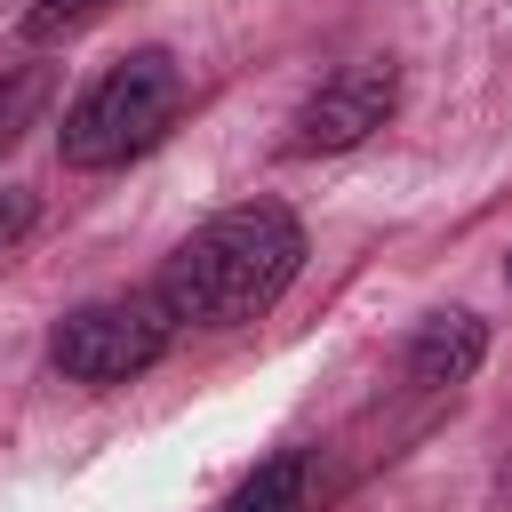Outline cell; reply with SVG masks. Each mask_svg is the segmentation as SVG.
<instances>
[{"mask_svg":"<svg viewBox=\"0 0 512 512\" xmlns=\"http://www.w3.org/2000/svg\"><path fill=\"white\" fill-rule=\"evenodd\" d=\"M168 336H176V320H168L160 296H96V304L56 320L48 360L72 384H128L168 352Z\"/></svg>","mask_w":512,"mask_h":512,"instance_id":"obj_3","label":"cell"},{"mask_svg":"<svg viewBox=\"0 0 512 512\" xmlns=\"http://www.w3.org/2000/svg\"><path fill=\"white\" fill-rule=\"evenodd\" d=\"M112 0H32L24 8V40H64V32H80L88 16H104Z\"/></svg>","mask_w":512,"mask_h":512,"instance_id":"obj_8","label":"cell"},{"mask_svg":"<svg viewBox=\"0 0 512 512\" xmlns=\"http://www.w3.org/2000/svg\"><path fill=\"white\" fill-rule=\"evenodd\" d=\"M24 224H32V192H0V248L24 240Z\"/></svg>","mask_w":512,"mask_h":512,"instance_id":"obj_9","label":"cell"},{"mask_svg":"<svg viewBox=\"0 0 512 512\" xmlns=\"http://www.w3.org/2000/svg\"><path fill=\"white\" fill-rule=\"evenodd\" d=\"M224 512H312V496H304V456H264V464L232 488Z\"/></svg>","mask_w":512,"mask_h":512,"instance_id":"obj_6","label":"cell"},{"mask_svg":"<svg viewBox=\"0 0 512 512\" xmlns=\"http://www.w3.org/2000/svg\"><path fill=\"white\" fill-rule=\"evenodd\" d=\"M176 104H184L176 64H168L160 48H136L128 64H112V72L64 112V128H56L64 168H120V160L152 152V144L168 136Z\"/></svg>","mask_w":512,"mask_h":512,"instance_id":"obj_2","label":"cell"},{"mask_svg":"<svg viewBox=\"0 0 512 512\" xmlns=\"http://www.w3.org/2000/svg\"><path fill=\"white\" fill-rule=\"evenodd\" d=\"M504 280H512V264H504Z\"/></svg>","mask_w":512,"mask_h":512,"instance_id":"obj_10","label":"cell"},{"mask_svg":"<svg viewBox=\"0 0 512 512\" xmlns=\"http://www.w3.org/2000/svg\"><path fill=\"white\" fill-rule=\"evenodd\" d=\"M48 88H56V72L48 64H16V72H0V160L24 144V128L48 112Z\"/></svg>","mask_w":512,"mask_h":512,"instance_id":"obj_7","label":"cell"},{"mask_svg":"<svg viewBox=\"0 0 512 512\" xmlns=\"http://www.w3.org/2000/svg\"><path fill=\"white\" fill-rule=\"evenodd\" d=\"M304 272V224L280 208V200H248V208H224L208 216L160 272V304L168 320H192V328H240L256 312L280 304V288Z\"/></svg>","mask_w":512,"mask_h":512,"instance_id":"obj_1","label":"cell"},{"mask_svg":"<svg viewBox=\"0 0 512 512\" xmlns=\"http://www.w3.org/2000/svg\"><path fill=\"white\" fill-rule=\"evenodd\" d=\"M480 352H488V328H480L472 312H432V320L408 336V384L448 392V384H464V376L480 368Z\"/></svg>","mask_w":512,"mask_h":512,"instance_id":"obj_5","label":"cell"},{"mask_svg":"<svg viewBox=\"0 0 512 512\" xmlns=\"http://www.w3.org/2000/svg\"><path fill=\"white\" fill-rule=\"evenodd\" d=\"M392 104H400V72H392L384 56H368V64H344L336 80H320V88L304 96L288 152H344V144L376 136V128L392 120Z\"/></svg>","mask_w":512,"mask_h":512,"instance_id":"obj_4","label":"cell"}]
</instances>
